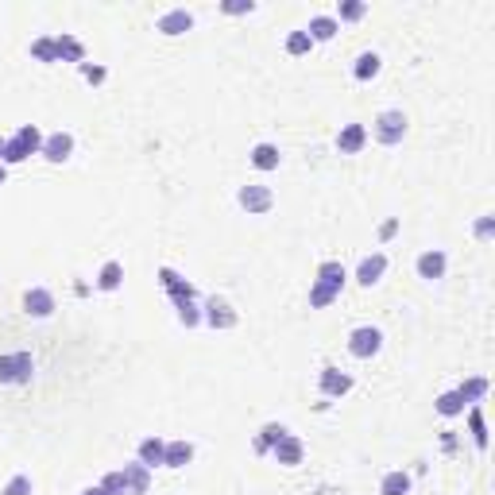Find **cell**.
<instances>
[{"label":"cell","mask_w":495,"mask_h":495,"mask_svg":"<svg viewBox=\"0 0 495 495\" xmlns=\"http://www.w3.org/2000/svg\"><path fill=\"white\" fill-rule=\"evenodd\" d=\"M70 151H74V139L66 136V132H54V136L43 139V155L51 163H66V159H70Z\"/></svg>","instance_id":"cell-6"},{"label":"cell","mask_w":495,"mask_h":495,"mask_svg":"<svg viewBox=\"0 0 495 495\" xmlns=\"http://www.w3.org/2000/svg\"><path fill=\"white\" fill-rule=\"evenodd\" d=\"M318 283H321V286H329L333 294H341V286H344V267H341V263H333V260H329V263H321Z\"/></svg>","instance_id":"cell-15"},{"label":"cell","mask_w":495,"mask_h":495,"mask_svg":"<svg viewBox=\"0 0 495 495\" xmlns=\"http://www.w3.org/2000/svg\"><path fill=\"white\" fill-rule=\"evenodd\" d=\"M337 294L329 291V286H321V283H313V291H310V306H329Z\"/></svg>","instance_id":"cell-33"},{"label":"cell","mask_w":495,"mask_h":495,"mask_svg":"<svg viewBox=\"0 0 495 495\" xmlns=\"http://www.w3.org/2000/svg\"><path fill=\"white\" fill-rule=\"evenodd\" d=\"M402 132H407V117H402V112H383V117L375 120V136L383 139V144H399L402 139Z\"/></svg>","instance_id":"cell-3"},{"label":"cell","mask_w":495,"mask_h":495,"mask_svg":"<svg viewBox=\"0 0 495 495\" xmlns=\"http://www.w3.org/2000/svg\"><path fill=\"white\" fill-rule=\"evenodd\" d=\"M81 74H86L89 81H101V78H105V70H101V66H89V62H81Z\"/></svg>","instance_id":"cell-38"},{"label":"cell","mask_w":495,"mask_h":495,"mask_svg":"<svg viewBox=\"0 0 495 495\" xmlns=\"http://www.w3.org/2000/svg\"><path fill=\"white\" fill-rule=\"evenodd\" d=\"M101 488L109 491V495H128V484H124V472H109L101 480Z\"/></svg>","instance_id":"cell-30"},{"label":"cell","mask_w":495,"mask_h":495,"mask_svg":"<svg viewBox=\"0 0 495 495\" xmlns=\"http://www.w3.org/2000/svg\"><path fill=\"white\" fill-rule=\"evenodd\" d=\"M468 418H472V437H476V445H488V433H484V414H480V410H472Z\"/></svg>","instance_id":"cell-35"},{"label":"cell","mask_w":495,"mask_h":495,"mask_svg":"<svg viewBox=\"0 0 495 495\" xmlns=\"http://www.w3.org/2000/svg\"><path fill=\"white\" fill-rule=\"evenodd\" d=\"M437 410H441L445 418H457V414H465V399H460V391H449V395H441V399H437Z\"/></svg>","instance_id":"cell-26"},{"label":"cell","mask_w":495,"mask_h":495,"mask_svg":"<svg viewBox=\"0 0 495 495\" xmlns=\"http://www.w3.org/2000/svg\"><path fill=\"white\" fill-rule=\"evenodd\" d=\"M0 182H4V167H0Z\"/></svg>","instance_id":"cell-41"},{"label":"cell","mask_w":495,"mask_h":495,"mask_svg":"<svg viewBox=\"0 0 495 495\" xmlns=\"http://www.w3.org/2000/svg\"><path fill=\"white\" fill-rule=\"evenodd\" d=\"M124 484H128V491H147V484H151V476H147V465H124Z\"/></svg>","instance_id":"cell-18"},{"label":"cell","mask_w":495,"mask_h":495,"mask_svg":"<svg viewBox=\"0 0 495 495\" xmlns=\"http://www.w3.org/2000/svg\"><path fill=\"white\" fill-rule=\"evenodd\" d=\"M54 47H59V59H70V62H81V59H86L81 43H78V39H70V35H59V39H54Z\"/></svg>","instance_id":"cell-25"},{"label":"cell","mask_w":495,"mask_h":495,"mask_svg":"<svg viewBox=\"0 0 495 495\" xmlns=\"http://www.w3.org/2000/svg\"><path fill=\"white\" fill-rule=\"evenodd\" d=\"M159 283L170 291V298H175V302H194V286H190L186 279H178L170 267H163V271H159Z\"/></svg>","instance_id":"cell-7"},{"label":"cell","mask_w":495,"mask_h":495,"mask_svg":"<svg viewBox=\"0 0 495 495\" xmlns=\"http://www.w3.org/2000/svg\"><path fill=\"white\" fill-rule=\"evenodd\" d=\"M31 368H35L31 352H12V356H0V383H23V379H31Z\"/></svg>","instance_id":"cell-1"},{"label":"cell","mask_w":495,"mask_h":495,"mask_svg":"<svg viewBox=\"0 0 495 495\" xmlns=\"http://www.w3.org/2000/svg\"><path fill=\"white\" fill-rule=\"evenodd\" d=\"M375 74H379V54H360L356 59V78L368 81V78H375Z\"/></svg>","instance_id":"cell-28"},{"label":"cell","mask_w":495,"mask_h":495,"mask_svg":"<svg viewBox=\"0 0 495 495\" xmlns=\"http://www.w3.org/2000/svg\"><path fill=\"white\" fill-rule=\"evenodd\" d=\"M484 391H488V379H468V383L460 387V399H465V402H476Z\"/></svg>","instance_id":"cell-29"},{"label":"cell","mask_w":495,"mask_h":495,"mask_svg":"<svg viewBox=\"0 0 495 495\" xmlns=\"http://www.w3.org/2000/svg\"><path fill=\"white\" fill-rule=\"evenodd\" d=\"M31 54H35L39 62H54L59 59V47H54V39H35V43H31Z\"/></svg>","instance_id":"cell-27"},{"label":"cell","mask_w":495,"mask_h":495,"mask_svg":"<svg viewBox=\"0 0 495 495\" xmlns=\"http://www.w3.org/2000/svg\"><path fill=\"white\" fill-rule=\"evenodd\" d=\"M364 139H368L364 124H349V128L337 136V147H341L344 155H352V151H360V147H364Z\"/></svg>","instance_id":"cell-11"},{"label":"cell","mask_w":495,"mask_h":495,"mask_svg":"<svg viewBox=\"0 0 495 495\" xmlns=\"http://www.w3.org/2000/svg\"><path fill=\"white\" fill-rule=\"evenodd\" d=\"M190 457H194V445H190V441H170L167 453H163V465H167V468H182V465H190Z\"/></svg>","instance_id":"cell-14"},{"label":"cell","mask_w":495,"mask_h":495,"mask_svg":"<svg viewBox=\"0 0 495 495\" xmlns=\"http://www.w3.org/2000/svg\"><path fill=\"white\" fill-rule=\"evenodd\" d=\"M476 236H491V217H484L480 225H476Z\"/></svg>","instance_id":"cell-39"},{"label":"cell","mask_w":495,"mask_h":495,"mask_svg":"<svg viewBox=\"0 0 495 495\" xmlns=\"http://www.w3.org/2000/svg\"><path fill=\"white\" fill-rule=\"evenodd\" d=\"M120 279H124V267H120V263H105L101 275H97V286H101V291H117Z\"/></svg>","instance_id":"cell-24"},{"label":"cell","mask_w":495,"mask_h":495,"mask_svg":"<svg viewBox=\"0 0 495 495\" xmlns=\"http://www.w3.org/2000/svg\"><path fill=\"white\" fill-rule=\"evenodd\" d=\"M163 453H167V441H159V437H147V441H139V465H163Z\"/></svg>","instance_id":"cell-16"},{"label":"cell","mask_w":495,"mask_h":495,"mask_svg":"<svg viewBox=\"0 0 495 495\" xmlns=\"http://www.w3.org/2000/svg\"><path fill=\"white\" fill-rule=\"evenodd\" d=\"M349 387H352V379L344 375V371H337V368H325V371H321V395H333V399H341Z\"/></svg>","instance_id":"cell-10"},{"label":"cell","mask_w":495,"mask_h":495,"mask_svg":"<svg viewBox=\"0 0 495 495\" xmlns=\"http://www.w3.org/2000/svg\"><path fill=\"white\" fill-rule=\"evenodd\" d=\"M178 321H182V325H197V310H194V302H178Z\"/></svg>","instance_id":"cell-36"},{"label":"cell","mask_w":495,"mask_h":495,"mask_svg":"<svg viewBox=\"0 0 495 495\" xmlns=\"http://www.w3.org/2000/svg\"><path fill=\"white\" fill-rule=\"evenodd\" d=\"M81 495H109V491H105V488H86Z\"/></svg>","instance_id":"cell-40"},{"label":"cell","mask_w":495,"mask_h":495,"mask_svg":"<svg viewBox=\"0 0 495 495\" xmlns=\"http://www.w3.org/2000/svg\"><path fill=\"white\" fill-rule=\"evenodd\" d=\"M23 310H28L31 318H51V310H54V298H51V291H43V286L28 291V294H23Z\"/></svg>","instance_id":"cell-5"},{"label":"cell","mask_w":495,"mask_h":495,"mask_svg":"<svg viewBox=\"0 0 495 495\" xmlns=\"http://www.w3.org/2000/svg\"><path fill=\"white\" fill-rule=\"evenodd\" d=\"M0 495H31V480H28V476H12V480H8V488L0 491Z\"/></svg>","instance_id":"cell-34"},{"label":"cell","mask_w":495,"mask_h":495,"mask_svg":"<svg viewBox=\"0 0 495 495\" xmlns=\"http://www.w3.org/2000/svg\"><path fill=\"white\" fill-rule=\"evenodd\" d=\"M364 12H368V4H360V0H344V4L337 8V16H341V20H360Z\"/></svg>","instance_id":"cell-31"},{"label":"cell","mask_w":495,"mask_h":495,"mask_svg":"<svg viewBox=\"0 0 495 495\" xmlns=\"http://www.w3.org/2000/svg\"><path fill=\"white\" fill-rule=\"evenodd\" d=\"M383 271H387V255H383V252H371L368 260L360 263L356 279H360L364 286H371V283H379V275H383Z\"/></svg>","instance_id":"cell-9"},{"label":"cell","mask_w":495,"mask_h":495,"mask_svg":"<svg viewBox=\"0 0 495 495\" xmlns=\"http://www.w3.org/2000/svg\"><path fill=\"white\" fill-rule=\"evenodd\" d=\"M252 163H255L260 170H275V167H279V147H275V144L252 147Z\"/></svg>","instance_id":"cell-19"},{"label":"cell","mask_w":495,"mask_h":495,"mask_svg":"<svg viewBox=\"0 0 495 495\" xmlns=\"http://www.w3.org/2000/svg\"><path fill=\"white\" fill-rule=\"evenodd\" d=\"M271 202H275V197H271L267 186H244L240 190V205H244L248 213H267Z\"/></svg>","instance_id":"cell-4"},{"label":"cell","mask_w":495,"mask_h":495,"mask_svg":"<svg viewBox=\"0 0 495 495\" xmlns=\"http://www.w3.org/2000/svg\"><path fill=\"white\" fill-rule=\"evenodd\" d=\"M418 275L422 279H441L445 275V252H422L418 255Z\"/></svg>","instance_id":"cell-13"},{"label":"cell","mask_w":495,"mask_h":495,"mask_svg":"<svg viewBox=\"0 0 495 495\" xmlns=\"http://www.w3.org/2000/svg\"><path fill=\"white\" fill-rule=\"evenodd\" d=\"M379 344H383V337H379V329H371V325L356 329V333L349 337V352H352V356H360V360L375 356V352H379Z\"/></svg>","instance_id":"cell-2"},{"label":"cell","mask_w":495,"mask_h":495,"mask_svg":"<svg viewBox=\"0 0 495 495\" xmlns=\"http://www.w3.org/2000/svg\"><path fill=\"white\" fill-rule=\"evenodd\" d=\"M310 43H313V39L306 35V31H294V35L286 39V51H291V54H306V51H310Z\"/></svg>","instance_id":"cell-32"},{"label":"cell","mask_w":495,"mask_h":495,"mask_svg":"<svg viewBox=\"0 0 495 495\" xmlns=\"http://www.w3.org/2000/svg\"><path fill=\"white\" fill-rule=\"evenodd\" d=\"M271 453H275V460H279V465H298V460H302V441H298V437H291V433H286V437H283V441H279Z\"/></svg>","instance_id":"cell-12"},{"label":"cell","mask_w":495,"mask_h":495,"mask_svg":"<svg viewBox=\"0 0 495 495\" xmlns=\"http://www.w3.org/2000/svg\"><path fill=\"white\" fill-rule=\"evenodd\" d=\"M383 495H407L410 491V476L407 472H387L383 476V488H379Z\"/></svg>","instance_id":"cell-23"},{"label":"cell","mask_w":495,"mask_h":495,"mask_svg":"<svg viewBox=\"0 0 495 495\" xmlns=\"http://www.w3.org/2000/svg\"><path fill=\"white\" fill-rule=\"evenodd\" d=\"M194 28V16L186 12V8H175V12H167L159 20V31L163 35H182V31H190Z\"/></svg>","instance_id":"cell-8"},{"label":"cell","mask_w":495,"mask_h":495,"mask_svg":"<svg viewBox=\"0 0 495 495\" xmlns=\"http://www.w3.org/2000/svg\"><path fill=\"white\" fill-rule=\"evenodd\" d=\"M0 155H4V144H0Z\"/></svg>","instance_id":"cell-42"},{"label":"cell","mask_w":495,"mask_h":495,"mask_svg":"<svg viewBox=\"0 0 495 495\" xmlns=\"http://www.w3.org/2000/svg\"><path fill=\"white\" fill-rule=\"evenodd\" d=\"M306 35H310V39H333V35H337V20H333V16H313Z\"/></svg>","instance_id":"cell-20"},{"label":"cell","mask_w":495,"mask_h":495,"mask_svg":"<svg viewBox=\"0 0 495 495\" xmlns=\"http://www.w3.org/2000/svg\"><path fill=\"white\" fill-rule=\"evenodd\" d=\"M205 318H209L213 329H233L236 325V313L228 310V302H217V298L209 302V313H205Z\"/></svg>","instance_id":"cell-17"},{"label":"cell","mask_w":495,"mask_h":495,"mask_svg":"<svg viewBox=\"0 0 495 495\" xmlns=\"http://www.w3.org/2000/svg\"><path fill=\"white\" fill-rule=\"evenodd\" d=\"M286 437V426H279V422H271V426H263V433H260V441H255V449L260 453H267V449H275L279 441Z\"/></svg>","instance_id":"cell-22"},{"label":"cell","mask_w":495,"mask_h":495,"mask_svg":"<svg viewBox=\"0 0 495 495\" xmlns=\"http://www.w3.org/2000/svg\"><path fill=\"white\" fill-rule=\"evenodd\" d=\"M16 139H20V144H23V151H43V132H39L35 128V124H23V128L20 132H16Z\"/></svg>","instance_id":"cell-21"},{"label":"cell","mask_w":495,"mask_h":495,"mask_svg":"<svg viewBox=\"0 0 495 495\" xmlns=\"http://www.w3.org/2000/svg\"><path fill=\"white\" fill-rule=\"evenodd\" d=\"M225 12H233V16L252 12V0H228V4H225Z\"/></svg>","instance_id":"cell-37"}]
</instances>
